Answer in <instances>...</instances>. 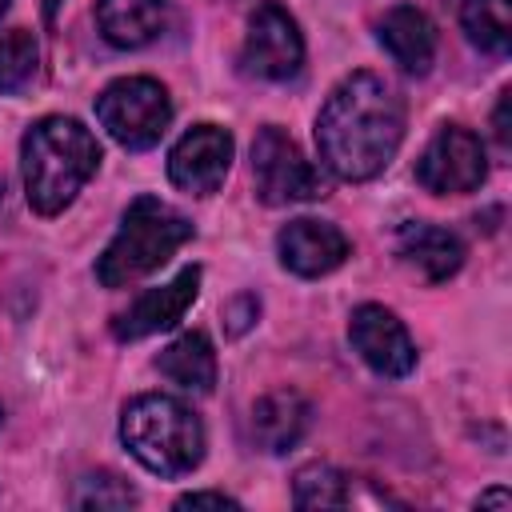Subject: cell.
Returning <instances> with one entry per match:
<instances>
[{
    "label": "cell",
    "instance_id": "6",
    "mask_svg": "<svg viewBox=\"0 0 512 512\" xmlns=\"http://www.w3.org/2000/svg\"><path fill=\"white\" fill-rule=\"evenodd\" d=\"M252 180H256V196L268 208L324 196V176L312 168V160H304L296 140L276 124H264L252 140Z\"/></svg>",
    "mask_w": 512,
    "mask_h": 512
},
{
    "label": "cell",
    "instance_id": "5",
    "mask_svg": "<svg viewBox=\"0 0 512 512\" xmlns=\"http://www.w3.org/2000/svg\"><path fill=\"white\" fill-rule=\"evenodd\" d=\"M96 120L120 148L144 152L160 144L172 124L168 88L152 76H120L96 96Z\"/></svg>",
    "mask_w": 512,
    "mask_h": 512
},
{
    "label": "cell",
    "instance_id": "3",
    "mask_svg": "<svg viewBox=\"0 0 512 512\" xmlns=\"http://www.w3.org/2000/svg\"><path fill=\"white\" fill-rule=\"evenodd\" d=\"M192 236L196 228L180 208L164 204L160 196H136L124 208L120 228L108 240L104 256L96 260V280L104 288H128L140 276L168 264L176 248H184Z\"/></svg>",
    "mask_w": 512,
    "mask_h": 512
},
{
    "label": "cell",
    "instance_id": "9",
    "mask_svg": "<svg viewBox=\"0 0 512 512\" xmlns=\"http://www.w3.org/2000/svg\"><path fill=\"white\" fill-rule=\"evenodd\" d=\"M232 152H236V140L228 128L220 124H192L168 152V180L180 188V192H192V196H212L228 168H232Z\"/></svg>",
    "mask_w": 512,
    "mask_h": 512
},
{
    "label": "cell",
    "instance_id": "16",
    "mask_svg": "<svg viewBox=\"0 0 512 512\" xmlns=\"http://www.w3.org/2000/svg\"><path fill=\"white\" fill-rule=\"evenodd\" d=\"M168 24V0H96V28L112 48H144Z\"/></svg>",
    "mask_w": 512,
    "mask_h": 512
},
{
    "label": "cell",
    "instance_id": "14",
    "mask_svg": "<svg viewBox=\"0 0 512 512\" xmlns=\"http://www.w3.org/2000/svg\"><path fill=\"white\" fill-rule=\"evenodd\" d=\"M396 252H400V260H404L408 268H416V272H420L424 280H432V284L456 276L460 264H464V244H460V236L448 232V228H440V224H424V220L400 224V232H396Z\"/></svg>",
    "mask_w": 512,
    "mask_h": 512
},
{
    "label": "cell",
    "instance_id": "13",
    "mask_svg": "<svg viewBox=\"0 0 512 512\" xmlns=\"http://www.w3.org/2000/svg\"><path fill=\"white\" fill-rule=\"evenodd\" d=\"M380 48L408 72V76H424L436 60V24L416 8V4H396L384 12L380 28Z\"/></svg>",
    "mask_w": 512,
    "mask_h": 512
},
{
    "label": "cell",
    "instance_id": "10",
    "mask_svg": "<svg viewBox=\"0 0 512 512\" xmlns=\"http://www.w3.org/2000/svg\"><path fill=\"white\" fill-rule=\"evenodd\" d=\"M348 340L356 348V356L388 380H400L416 368V344L408 336V328L396 320V312H388L384 304H360L348 316Z\"/></svg>",
    "mask_w": 512,
    "mask_h": 512
},
{
    "label": "cell",
    "instance_id": "24",
    "mask_svg": "<svg viewBox=\"0 0 512 512\" xmlns=\"http://www.w3.org/2000/svg\"><path fill=\"white\" fill-rule=\"evenodd\" d=\"M492 124H496V140H500V148H508V144H512V136H508V92H500V104H496Z\"/></svg>",
    "mask_w": 512,
    "mask_h": 512
},
{
    "label": "cell",
    "instance_id": "18",
    "mask_svg": "<svg viewBox=\"0 0 512 512\" xmlns=\"http://www.w3.org/2000/svg\"><path fill=\"white\" fill-rule=\"evenodd\" d=\"M460 24L480 52L508 56V48H512V0H464Z\"/></svg>",
    "mask_w": 512,
    "mask_h": 512
},
{
    "label": "cell",
    "instance_id": "19",
    "mask_svg": "<svg viewBox=\"0 0 512 512\" xmlns=\"http://www.w3.org/2000/svg\"><path fill=\"white\" fill-rule=\"evenodd\" d=\"M352 500L348 476L332 464H304L292 476V504L296 508H344Z\"/></svg>",
    "mask_w": 512,
    "mask_h": 512
},
{
    "label": "cell",
    "instance_id": "20",
    "mask_svg": "<svg viewBox=\"0 0 512 512\" xmlns=\"http://www.w3.org/2000/svg\"><path fill=\"white\" fill-rule=\"evenodd\" d=\"M40 68V44L28 28L0 32V92H20Z\"/></svg>",
    "mask_w": 512,
    "mask_h": 512
},
{
    "label": "cell",
    "instance_id": "12",
    "mask_svg": "<svg viewBox=\"0 0 512 512\" xmlns=\"http://www.w3.org/2000/svg\"><path fill=\"white\" fill-rule=\"evenodd\" d=\"M276 252H280V264L304 280H316V276H328L332 268H340L352 252V240L328 224V220H316V216H300V220H288L276 236Z\"/></svg>",
    "mask_w": 512,
    "mask_h": 512
},
{
    "label": "cell",
    "instance_id": "21",
    "mask_svg": "<svg viewBox=\"0 0 512 512\" xmlns=\"http://www.w3.org/2000/svg\"><path fill=\"white\" fill-rule=\"evenodd\" d=\"M140 492L116 472H84L72 488V508H132Z\"/></svg>",
    "mask_w": 512,
    "mask_h": 512
},
{
    "label": "cell",
    "instance_id": "7",
    "mask_svg": "<svg viewBox=\"0 0 512 512\" xmlns=\"http://www.w3.org/2000/svg\"><path fill=\"white\" fill-rule=\"evenodd\" d=\"M488 176V152L464 124H440L416 160V184L436 196L476 192Z\"/></svg>",
    "mask_w": 512,
    "mask_h": 512
},
{
    "label": "cell",
    "instance_id": "8",
    "mask_svg": "<svg viewBox=\"0 0 512 512\" xmlns=\"http://www.w3.org/2000/svg\"><path fill=\"white\" fill-rule=\"evenodd\" d=\"M240 64H244L248 76L272 80V84H284V80L300 76V68H304V36H300L296 20L288 16V8H280L276 0H264L248 16Z\"/></svg>",
    "mask_w": 512,
    "mask_h": 512
},
{
    "label": "cell",
    "instance_id": "22",
    "mask_svg": "<svg viewBox=\"0 0 512 512\" xmlns=\"http://www.w3.org/2000/svg\"><path fill=\"white\" fill-rule=\"evenodd\" d=\"M256 312H260V300L252 296V292H244V296H236L228 308H224V320H228V332L232 336H240L252 320H256Z\"/></svg>",
    "mask_w": 512,
    "mask_h": 512
},
{
    "label": "cell",
    "instance_id": "27",
    "mask_svg": "<svg viewBox=\"0 0 512 512\" xmlns=\"http://www.w3.org/2000/svg\"><path fill=\"white\" fill-rule=\"evenodd\" d=\"M8 4H12V0H0V16H4V12H8Z\"/></svg>",
    "mask_w": 512,
    "mask_h": 512
},
{
    "label": "cell",
    "instance_id": "26",
    "mask_svg": "<svg viewBox=\"0 0 512 512\" xmlns=\"http://www.w3.org/2000/svg\"><path fill=\"white\" fill-rule=\"evenodd\" d=\"M56 4H60V0H44V12H48V20L56 16Z\"/></svg>",
    "mask_w": 512,
    "mask_h": 512
},
{
    "label": "cell",
    "instance_id": "25",
    "mask_svg": "<svg viewBox=\"0 0 512 512\" xmlns=\"http://www.w3.org/2000/svg\"><path fill=\"white\" fill-rule=\"evenodd\" d=\"M476 508H508V488H492L476 496Z\"/></svg>",
    "mask_w": 512,
    "mask_h": 512
},
{
    "label": "cell",
    "instance_id": "17",
    "mask_svg": "<svg viewBox=\"0 0 512 512\" xmlns=\"http://www.w3.org/2000/svg\"><path fill=\"white\" fill-rule=\"evenodd\" d=\"M160 376H168L184 392H212L216 388V352L204 332H184L176 336L160 356H156Z\"/></svg>",
    "mask_w": 512,
    "mask_h": 512
},
{
    "label": "cell",
    "instance_id": "4",
    "mask_svg": "<svg viewBox=\"0 0 512 512\" xmlns=\"http://www.w3.org/2000/svg\"><path fill=\"white\" fill-rule=\"evenodd\" d=\"M124 448L156 476H188L204 460V424L200 416L164 392H144L128 400L120 416Z\"/></svg>",
    "mask_w": 512,
    "mask_h": 512
},
{
    "label": "cell",
    "instance_id": "23",
    "mask_svg": "<svg viewBox=\"0 0 512 512\" xmlns=\"http://www.w3.org/2000/svg\"><path fill=\"white\" fill-rule=\"evenodd\" d=\"M176 508H240V500L224 492H188L176 500Z\"/></svg>",
    "mask_w": 512,
    "mask_h": 512
},
{
    "label": "cell",
    "instance_id": "1",
    "mask_svg": "<svg viewBox=\"0 0 512 512\" xmlns=\"http://www.w3.org/2000/svg\"><path fill=\"white\" fill-rule=\"evenodd\" d=\"M404 140V100L376 72L344 76L316 116V148L332 176L372 180Z\"/></svg>",
    "mask_w": 512,
    "mask_h": 512
},
{
    "label": "cell",
    "instance_id": "28",
    "mask_svg": "<svg viewBox=\"0 0 512 512\" xmlns=\"http://www.w3.org/2000/svg\"><path fill=\"white\" fill-rule=\"evenodd\" d=\"M0 424H4V408H0Z\"/></svg>",
    "mask_w": 512,
    "mask_h": 512
},
{
    "label": "cell",
    "instance_id": "11",
    "mask_svg": "<svg viewBox=\"0 0 512 512\" xmlns=\"http://www.w3.org/2000/svg\"><path fill=\"white\" fill-rule=\"evenodd\" d=\"M196 292H200V268L188 264V268H180L168 284L140 292V296L112 320V336H116V340H144V336H156V332L176 328V324L184 320V312L192 308Z\"/></svg>",
    "mask_w": 512,
    "mask_h": 512
},
{
    "label": "cell",
    "instance_id": "2",
    "mask_svg": "<svg viewBox=\"0 0 512 512\" xmlns=\"http://www.w3.org/2000/svg\"><path fill=\"white\" fill-rule=\"evenodd\" d=\"M96 168L100 144L76 116H40L20 140L24 196L40 216L64 212Z\"/></svg>",
    "mask_w": 512,
    "mask_h": 512
},
{
    "label": "cell",
    "instance_id": "15",
    "mask_svg": "<svg viewBox=\"0 0 512 512\" xmlns=\"http://www.w3.org/2000/svg\"><path fill=\"white\" fill-rule=\"evenodd\" d=\"M312 424V404L296 392V388H276V392H264L256 404H252V440L280 456L288 448L300 444V436L308 432Z\"/></svg>",
    "mask_w": 512,
    "mask_h": 512
}]
</instances>
